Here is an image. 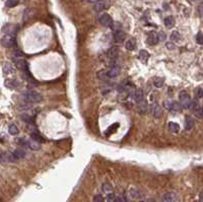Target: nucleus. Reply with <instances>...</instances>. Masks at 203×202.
I'll use <instances>...</instances> for the list:
<instances>
[{
	"instance_id": "f03ea898",
	"label": "nucleus",
	"mask_w": 203,
	"mask_h": 202,
	"mask_svg": "<svg viewBox=\"0 0 203 202\" xmlns=\"http://www.w3.org/2000/svg\"><path fill=\"white\" fill-rule=\"evenodd\" d=\"M179 100H180V104L182 105L183 109H188L191 107L192 105V101H191L190 96L187 94L185 91H182L180 92V96H179Z\"/></svg>"
},
{
	"instance_id": "9b49d317",
	"label": "nucleus",
	"mask_w": 203,
	"mask_h": 202,
	"mask_svg": "<svg viewBox=\"0 0 203 202\" xmlns=\"http://www.w3.org/2000/svg\"><path fill=\"white\" fill-rule=\"evenodd\" d=\"M177 199V195L175 192H168L164 196V202H175Z\"/></svg>"
},
{
	"instance_id": "473e14b6",
	"label": "nucleus",
	"mask_w": 203,
	"mask_h": 202,
	"mask_svg": "<svg viewBox=\"0 0 203 202\" xmlns=\"http://www.w3.org/2000/svg\"><path fill=\"white\" fill-rule=\"evenodd\" d=\"M196 42L199 45H203V34L202 33H198L196 35Z\"/></svg>"
},
{
	"instance_id": "ddd939ff",
	"label": "nucleus",
	"mask_w": 203,
	"mask_h": 202,
	"mask_svg": "<svg viewBox=\"0 0 203 202\" xmlns=\"http://www.w3.org/2000/svg\"><path fill=\"white\" fill-rule=\"evenodd\" d=\"M30 149H32V150H38V149H40V147H41V144H40V142L39 141H36V140H28V145H26Z\"/></svg>"
},
{
	"instance_id": "39448f33",
	"label": "nucleus",
	"mask_w": 203,
	"mask_h": 202,
	"mask_svg": "<svg viewBox=\"0 0 203 202\" xmlns=\"http://www.w3.org/2000/svg\"><path fill=\"white\" fill-rule=\"evenodd\" d=\"M108 7H109L108 1H106V0H100V1H98L96 3L93 4V10L96 11V12H100V11L105 10V9L108 8Z\"/></svg>"
},
{
	"instance_id": "58836bf2",
	"label": "nucleus",
	"mask_w": 203,
	"mask_h": 202,
	"mask_svg": "<svg viewBox=\"0 0 203 202\" xmlns=\"http://www.w3.org/2000/svg\"><path fill=\"white\" fill-rule=\"evenodd\" d=\"M114 202H124V201H123V199L121 198V197L118 196V197H116V198L114 199Z\"/></svg>"
},
{
	"instance_id": "1a4fd4ad",
	"label": "nucleus",
	"mask_w": 203,
	"mask_h": 202,
	"mask_svg": "<svg viewBox=\"0 0 203 202\" xmlns=\"http://www.w3.org/2000/svg\"><path fill=\"white\" fill-rule=\"evenodd\" d=\"M118 54H119V48H118L117 46H113V47H111L107 52L108 57L110 58V59H113V60L117 58Z\"/></svg>"
},
{
	"instance_id": "4c0bfd02",
	"label": "nucleus",
	"mask_w": 203,
	"mask_h": 202,
	"mask_svg": "<svg viewBox=\"0 0 203 202\" xmlns=\"http://www.w3.org/2000/svg\"><path fill=\"white\" fill-rule=\"evenodd\" d=\"M84 2H88V3H96L98 1H100V0H83Z\"/></svg>"
},
{
	"instance_id": "aec40b11",
	"label": "nucleus",
	"mask_w": 203,
	"mask_h": 202,
	"mask_svg": "<svg viewBox=\"0 0 203 202\" xmlns=\"http://www.w3.org/2000/svg\"><path fill=\"white\" fill-rule=\"evenodd\" d=\"M153 116H154V118H156V119L161 118V117L163 116V109H161V106H156V108H154V110H153Z\"/></svg>"
},
{
	"instance_id": "cd10ccee",
	"label": "nucleus",
	"mask_w": 203,
	"mask_h": 202,
	"mask_svg": "<svg viewBox=\"0 0 203 202\" xmlns=\"http://www.w3.org/2000/svg\"><path fill=\"white\" fill-rule=\"evenodd\" d=\"M195 117L200 120H203V107H199L196 111H195Z\"/></svg>"
},
{
	"instance_id": "6e6552de",
	"label": "nucleus",
	"mask_w": 203,
	"mask_h": 202,
	"mask_svg": "<svg viewBox=\"0 0 203 202\" xmlns=\"http://www.w3.org/2000/svg\"><path fill=\"white\" fill-rule=\"evenodd\" d=\"M158 35L156 33H154V31H151V33H149L148 37H147V43L149 44L150 46H153V45H156V44L158 43Z\"/></svg>"
},
{
	"instance_id": "0eeeda50",
	"label": "nucleus",
	"mask_w": 203,
	"mask_h": 202,
	"mask_svg": "<svg viewBox=\"0 0 203 202\" xmlns=\"http://www.w3.org/2000/svg\"><path fill=\"white\" fill-rule=\"evenodd\" d=\"M120 66L118 65H114L110 68V70H108V76L109 78H114V77H117L118 75L120 74Z\"/></svg>"
},
{
	"instance_id": "e433bc0d",
	"label": "nucleus",
	"mask_w": 203,
	"mask_h": 202,
	"mask_svg": "<svg viewBox=\"0 0 203 202\" xmlns=\"http://www.w3.org/2000/svg\"><path fill=\"white\" fill-rule=\"evenodd\" d=\"M197 11H198V14H199V16H201V18H203V3H202V4H200V5L198 6Z\"/></svg>"
},
{
	"instance_id": "20e7f679",
	"label": "nucleus",
	"mask_w": 203,
	"mask_h": 202,
	"mask_svg": "<svg viewBox=\"0 0 203 202\" xmlns=\"http://www.w3.org/2000/svg\"><path fill=\"white\" fill-rule=\"evenodd\" d=\"M99 21L102 26H106V28H113V25H114V21H113V18L109 15L108 13H104L99 18Z\"/></svg>"
},
{
	"instance_id": "72a5a7b5",
	"label": "nucleus",
	"mask_w": 203,
	"mask_h": 202,
	"mask_svg": "<svg viewBox=\"0 0 203 202\" xmlns=\"http://www.w3.org/2000/svg\"><path fill=\"white\" fill-rule=\"evenodd\" d=\"M93 202H105V199H104L103 195L98 194V195H96L95 198H93Z\"/></svg>"
},
{
	"instance_id": "bb28decb",
	"label": "nucleus",
	"mask_w": 203,
	"mask_h": 202,
	"mask_svg": "<svg viewBox=\"0 0 203 202\" xmlns=\"http://www.w3.org/2000/svg\"><path fill=\"white\" fill-rule=\"evenodd\" d=\"M182 109H183V107H182V105H181L180 103H178V102H176V101L173 102V108H172V111L180 112Z\"/></svg>"
},
{
	"instance_id": "6ab92c4d",
	"label": "nucleus",
	"mask_w": 203,
	"mask_h": 202,
	"mask_svg": "<svg viewBox=\"0 0 203 202\" xmlns=\"http://www.w3.org/2000/svg\"><path fill=\"white\" fill-rule=\"evenodd\" d=\"M169 129L173 133H178L180 131V126H179V124L175 122H170L169 123Z\"/></svg>"
},
{
	"instance_id": "5701e85b",
	"label": "nucleus",
	"mask_w": 203,
	"mask_h": 202,
	"mask_svg": "<svg viewBox=\"0 0 203 202\" xmlns=\"http://www.w3.org/2000/svg\"><path fill=\"white\" fill-rule=\"evenodd\" d=\"M153 83H154V86H156V87L161 89V87H163L164 83H165V79L161 78V77H156V78L154 79Z\"/></svg>"
},
{
	"instance_id": "f8f14e48",
	"label": "nucleus",
	"mask_w": 203,
	"mask_h": 202,
	"mask_svg": "<svg viewBox=\"0 0 203 202\" xmlns=\"http://www.w3.org/2000/svg\"><path fill=\"white\" fill-rule=\"evenodd\" d=\"M143 98H144L143 89H136V91H135V94H134V99H135V101L137 102V104L143 101Z\"/></svg>"
},
{
	"instance_id": "c756f323",
	"label": "nucleus",
	"mask_w": 203,
	"mask_h": 202,
	"mask_svg": "<svg viewBox=\"0 0 203 202\" xmlns=\"http://www.w3.org/2000/svg\"><path fill=\"white\" fill-rule=\"evenodd\" d=\"M195 97L196 99H202L203 98V89L202 87H197L195 91Z\"/></svg>"
},
{
	"instance_id": "b1692460",
	"label": "nucleus",
	"mask_w": 203,
	"mask_h": 202,
	"mask_svg": "<svg viewBox=\"0 0 203 202\" xmlns=\"http://www.w3.org/2000/svg\"><path fill=\"white\" fill-rule=\"evenodd\" d=\"M180 38H181V35L179 31H172V34H171L172 42H178V41H180Z\"/></svg>"
},
{
	"instance_id": "a211bd4d",
	"label": "nucleus",
	"mask_w": 203,
	"mask_h": 202,
	"mask_svg": "<svg viewBox=\"0 0 203 202\" xmlns=\"http://www.w3.org/2000/svg\"><path fill=\"white\" fill-rule=\"evenodd\" d=\"M5 84L10 89H18L19 86V82L15 79H8L5 81Z\"/></svg>"
},
{
	"instance_id": "c9c22d12",
	"label": "nucleus",
	"mask_w": 203,
	"mask_h": 202,
	"mask_svg": "<svg viewBox=\"0 0 203 202\" xmlns=\"http://www.w3.org/2000/svg\"><path fill=\"white\" fill-rule=\"evenodd\" d=\"M166 49L168 50H174L175 49V44H174L173 42H168L166 44Z\"/></svg>"
},
{
	"instance_id": "ea45409f",
	"label": "nucleus",
	"mask_w": 203,
	"mask_h": 202,
	"mask_svg": "<svg viewBox=\"0 0 203 202\" xmlns=\"http://www.w3.org/2000/svg\"><path fill=\"white\" fill-rule=\"evenodd\" d=\"M147 202H156L153 200V199H149V200H147Z\"/></svg>"
},
{
	"instance_id": "79ce46f5",
	"label": "nucleus",
	"mask_w": 203,
	"mask_h": 202,
	"mask_svg": "<svg viewBox=\"0 0 203 202\" xmlns=\"http://www.w3.org/2000/svg\"><path fill=\"white\" fill-rule=\"evenodd\" d=\"M140 202H145V201H140Z\"/></svg>"
},
{
	"instance_id": "7c9ffc66",
	"label": "nucleus",
	"mask_w": 203,
	"mask_h": 202,
	"mask_svg": "<svg viewBox=\"0 0 203 202\" xmlns=\"http://www.w3.org/2000/svg\"><path fill=\"white\" fill-rule=\"evenodd\" d=\"M164 107H165L166 110L172 111V108H173V102L169 101V100H166V101L164 102Z\"/></svg>"
},
{
	"instance_id": "4468645a",
	"label": "nucleus",
	"mask_w": 203,
	"mask_h": 202,
	"mask_svg": "<svg viewBox=\"0 0 203 202\" xmlns=\"http://www.w3.org/2000/svg\"><path fill=\"white\" fill-rule=\"evenodd\" d=\"M164 23L168 29H172L174 26H175V18H173L172 15L166 16V18L164 19Z\"/></svg>"
},
{
	"instance_id": "a19ab883",
	"label": "nucleus",
	"mask_w": 203,
	"mask_h": 202,
	"mask_svg": "<svg viewBox=\"0 0 203 202\" xmlns=\"http://www.w3.org/2000/svg\"><path fill=\"white\" fill-rule=\"evenodd\" d=\"M191 1H197V0H191Z\"/></svg>"
},
{
	"instance_id": "4be33fe9",
	"label": "nucleus",
	"mask_w": 203,
	"mask_h": 202,
	"mask_svg": "<svg viewBox=\"0 0 203 202\" xmlns=\"http://www.w3.org/2000/svg\"><path fill=\"white\" fill-rule=\"evenodd\" d=\"M8 132L10 133L11 135H18L19 132L18 127L15 125V124H11V125H9V127H8Z\"/></svg>"
},
{
	"instance_id": "393cba45",
	"label": "nucleus",
	"mask_w": 203,
	"mask_h": 202,
	"mask_svg": "<svg viewBox=\"0 0 203 202\" xmlns=\"http://www.w3.org/2000/svg\"><path fill=\"white\" fill-rule=\"evenodd\" d=\"M102 189H103L104 192H106V193H108V194H110V193H112V192H113L112 185L109 184V183H104L103 184V187H102Z\"/></svg>"
},
{
	"instance_id": "f704fd0d",
	"label": "nucleus",
	"mask_w": 203,
	"mask_h": 202,
	"mask_svg": "<svg viewBox=\"0 0 203 202\" xmlns=\"http://www.w3.org/2000/svg\"><path fill=\"white\" fill-rule=\"evenodd\" d=\"M166 35L164 33V31H161V33L158 34V40L164 42V41H166Z\"/></svg>"
},
{
	"instance_id": "7ed1b4c3",
	"label": "nucleus",
	"mask_w": 203,
	"mask_h": 202,
	"mask_svg": "<svg viewBox=\"0 0 203 202\" xmlns=\"http://www.w3.org/2000/svg\"><path fill=\"white\" fill-rule=\"evenodd\" d=\"M2 46L3 47H12V46L15 44V36H14L13 33H9L6 34L3 38H2Z\"/></svg>"
},
{
	"instance_id": "9d476101",
	"label": "nucleus",
	"mask_w": 203,
	"mask_h": 202,
	"mask_svg": "<svg viewBox=\"0 0 203 202\" xmlns=\"http://www.w3.org/2000/svg\"><path fill=\"white\" fill-rule=\"evenodd\" d=\"M14 64H15V67L18 68V69L25 70V71H26V70H28V64H26V62L25 61V60L18 59V58H16Z\"/></svg>"
},
{
	"instance_id": "dca6fc26",
	"label": "nucleus",
	"mask_w": 203,
	"mask_h": 202,
	"mask_svg": "<svg viewBox=\"0 0 203 202\" xmlns=\"http://www.w3.org/2000/svg\"><path fill=\"white\" fill-rule=\"evenodd\" d=\"M135 46H136V43H135L134 39H129L126 43H125V48L128 51H133L135 49Z\"/></svg>"
},
{
	"instance_id": "2f4dec72",
	"label": "nucleus",
	"mask_w": 203,
	"mask_h": 202,
	"mask_svg": "<svg viewBox=\"0 0 203 202\" xmlns=\"http://www.w3.org/2000/svg\"><path fill=\"white\" fill-rule=\"evenodd\" d=\"M98 76L100 77L101 79H107V78H109L108 71H105V70H103V71H100L98 73Z\"/></svg>"
},
{
	"instance_id": "f3484780",
	"label": "nucleus",
	"mask_w": 203,
	"mask_h": 202,
	"mask_svg": "<svg viewBox=\"0 0 203 202\" xmlns=\"http://www.w3.org/2000/svg\"><path fill=\"white\" fill-rule=\"evenodd\" d=\"M2 69H3L4 74H11L14 72V68L11 66V64H9V63H4Z\"/></svg>"
},
{
	"instance_id": "a878e982",
	"label": "nucleus",
	"mask_w": 203,
	"mask_h": 202,
	"mask_svg": "<svg viewBox=\"0 0 203 202\" xmlns=\"http://www.w3.org/2000/svg\"><path fill=\"white\" fill-rule=\"evenodd\" d=\"M18 3H19V0H6L5 5L8 8H12V7H15Z\"/></svg>"
},
{
	"instance_id": "423d86ee",
	"label": "nucleus",
	"mask_w": 203,
	"mask_h": 202,
	"mask_svg": "<svg viewBox=\"0 0 203 202\" xmlns=\"http://www.w3.org/2000/svg\"><path fill=\"white\" fill-rule=\"evenodd\" d=\"M125 38H126V34H125L122 30H116L114 31V41L116 43H118V44L123 43Z\"/></svg>"
},
{
	"instance_id": "412c9836",
	"label": "nucleus",
	"mask_w": 203,
	"mask_h": 202,
	"mask_svg": "<svg viewBox=\"0 0 203 202\" xmlns=\"http://www.w3.org/2000/svg\"><path fill=\"white\" fill-rule=\"evenodd\" d=\"M148 58H149V54H148V52H147V51H145V50H141V51L139 52V59L141 60V61L146 62Z\"/></svg>"
},
{
	"instance_id": "c85d7f7f",
	"label": "nucleus",
	"mask_w": 203,
	"mask_h": 202,
	"mask_svg": "<svg viewBox=\"0 0 203 202\" xmlns=\"http://www.w3.org/2000/svg\"><path fill=\"white\" fill-rule=\"evenodd\" d=\"M31 137H32V139L36 140V141H39V142H42L43 141L42 136L39 134L38 132H32L31 133Z\"/></svg>"
},
{
	"instance_id": "2eb2a0df",
	"label": "nucleus",
	"mask_w": 203,
	"mask_h": 202,
	"mask_svg": "<svg viewBox=\"0 0 203 202\" xmlns=\"http://www.w3.org/2000/svg\"><path fill=\"white\" fill-rule=\"evenodd\" d=\"M195 123H194V120H193L191 117H186L185 119V129L186 130H191L193 127H194Z\"/></svg>"
},
{
	"instance_id": "f257e3e1",
	"label": "nucleus",
	"mask_w": 203,
	"mask_h": 202,
	"mask_svg": "<svg viewBox=\"0 0 203 202\" xmlns=\"http://www.w3.org/2000/svg\"><path fill=\"white\" fill-rule=\"evenodd\" d=\"M23 99L26 103H40L43 100V97L40 92L35 91H28L23 94Z\"/></svg>"
}]
</instances>
